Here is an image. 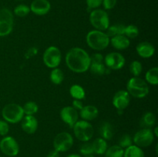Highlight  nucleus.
<instances>
[{
	"label": "nucleus",
	"instance_id": "4be33fe9",
	"mask_svg": "<svg viewBox=\"0 0 158 157\" xmlns=\"http://www.w3.org/2000/svg\"><path fill=\"white\" fill-rule=\"evenodd\" d=\"M123 157H144V152L142 148L136 145H131L124 149Z\"/></svg>",
	"mask_w": 158,
	"mask_h": 157
},
{
	"label": "nucleus",
	"instance_id": "4c0bfd02",
	"mask_svg": "<svg viewBox=\"0 0 158 157\" xmlns=\"http://www.w3.org/2000/svg\"><path fill=\"white\" fill-rule=\"evenodd\" d=\"M117 0H103V8L106 10H110V9H114L115 7L116 4H117Z\"/></svg>",
	"mask_w": 158,
	"mask_h": 157
},
{
	"label": "nucleus",
	"instance_id": "473e14b6",
	"mask_svg": "<svg viewBox=\"0 0 158 157\" xmlns=\"http://www.w3.org/2000/svg\"><path fill=\"white\" fill-rule=\"evenodd\" d=\"M139 35V29L134 25H129L125 27L124 35L128 38H134Z\"/></svg>",
	"mask_w": 158,
	"mask_h": 157
},
{
	"label": "nucleus",
	"instance_id": "393cba45",
	"mask_svg": "<svg viewBox=\"0 0 158 157\" xmlns=\"http://www.w3.org/2000/svg\"><path fill=\"white\" fill-rule=\"evenodd\" d=\"M125 27L126 26L123 24H115L113 26H109L106 30V34L111 38L115 35H124Z\"/></svg>",
	"mask_w": 158,
	"mask_h": 157
},
{
	"label": "nucleus",
	"instance_id": "a878e982",
	"mask_svg": "<svg viewBox=\"0 0 158 157\" xmlns=\"http://www.w3.org/2000/svg\"><path fill=\"white\" fill-rule=\"evenodd\" d=\"M145 81L147 83L157 86L158 84V68L153 67L150 69L145 75Z\"/></svg>",
	"mask_w": 158,
	"mask_h": 157
},
{
	"label": "nucleus",
	"instance_id": "423d86ee",
	"mask_svg": "<svg viewBox=\"0 0 158 157\" xmlns=\"http://www.w3.org/2000/svg\"><path fill=\"white\" fill-rule=\"evenodd\" d=\"M73 129L76 138L84 143L89 141L94 133V129L92 124L85 120L77 121L73 127Z\"/></svg>",
	"mask_w": 158,
	"mask_h": 157
},
{
	"label": "nucleus",
	"instance_id": "f8f14e48",
	"mask_svg": "<svg viewBox=\"0 0 158 157\" xmlns=\"http://www.w3.org/2000/svg\"><path fill=\"white\" fill-rule=\"evenodd\" d=\"M104 65L106 67L112 70H119L124 66L126 60L124 56L120 52H112L104 57Z\"/></svg>",
	"mask_w": 158,
	"mask_h": 157
},
{
	"label": "nucleus",
	"instance_id": "37998d69",
	"mask_svg": "<svg viewBox=\"0 0 158 157\" xmlns=\"http://www.w3.org/2000/svg\"><path fill=\"white\" fill-rule=\"evenodd\" d=\"M157 129H158V127L154 128V131H153V132H154V135L155 137H157L158 136V132H157Z\"/></svg>",
	"mask_w": 158,
	"mask_h": 157
},
{
	"label": "nucleus",
	"instance_id": "c756f323",
	"mask_svg": "<svg viewBox=\"0 0 158 157\" xmlns=\"http://www.w3.org/2000/svg\"><path fill=\"white\" fill-rule=\"evenodd\" d=\"M25 115H33L39 110V106L35 102L29 101L25 103L23 107Z\"/></svg>",
	"mask_w": 158,
	"mask_h": 157
},
{
	"label": "nucleus",
	"instance_id": "5701e85b",
	"mask_svg": "<svg viewBox=\"0 0 158 157\" xmlns=\"http://www.w3.org/2000/svg\"><path fill=\"white\" fill-rule=\"evenodd\" d=\"M156 123V115L151 112H146L140 120V126L142 128L151 129Z\"/></svg>",
	"mask_w": 158,
	"mask_h": 157
},
{
	"label": "nucleus",
	"instance_id": "72a5a7b5",
	"mask_svg": "<svg viewBox=\"0 0 158 157\" xmlns=\"http://www.w3.org/2000/svg\"><path fill=\"white\" fill-rule=\"evenodd\" d=\"M80 152L83 155H92L94 153V149H93L92 143H89L88 142H85L83 144L81 145L80 148Z\"/></svg>",
	"mask_w": 158,
	"mask_h": 157
},
{
	"label": "nucleus",
	"instance_id": "a211bd4d",
	"mask_svg": "<svg viewBox=\"0 0 158 157\" xmlns=\"http://www.w3.org/2000/svg\"><path fill=\"white\" fill-rule=\"evenodd\" d=\"M110 43H111L113 47L117 50H124L129 47L131 45V41L130 38L125 36L124 35H118L111 37Z\"/></svg>",
	"mask_w": 158,
	"mask_h": 157
},
{
	"label": "nucleus",
	"instance_id": "a19ab883",
	"mask_svg": "<svg viewBox=\"0 0 158 157\" xmlns=\"http://www.w3.org/2000/svg\"><path fill=\"white\" fill-rule=\"evenodd\" d=\"M46 157H60V152L54 149V150L50 151L46 155Z\"/></svg>",
	"mask_w": 158,
	"mask_h": 157
},
{
	"label": "nucleus",
	"instance_id": "aec40b11",
	"mask_svg": "<svg viewBox=\"0 0 158 157\" xmlns=\"http://www.w3.org/2000/svg\"><path fill=\"white\" fill-rule=\"evenodd\" d=\"M93 149H94V153L97 155H103L105 153L108 148L106 140L103 139V138H97L92 143Z\"/></svg>",
	"mask_w": 158,
	"mask_h": 157
},
{
	"label": "nucleus",
	"instance_id": "e433bc0d",
	"mask_svg": "<svg viewBox=\"0 0 158 157\" xmlns=\"http://www.w3.org/2000/svg\"><path fill=\"white\" fill-rule=\"evenodd\" d=\"M103 0H86V5L89 9H95L102 5Z\"/></svg>",
	"mask_w": 158,
	"mask_h": 157
},
{
	"label": "nucleus",
	"instance_id": "412c9836",
	"mask_svg": "<svg viewBox=\"0 0 158 157\" xmlns=\"http://www.w3.org/2000/svg\"><path fill=\"white\" fill-rule=\"evenodd\" d=\"M100 135L105 140H110L114 135V127L108 122H104L100 126Z\"/></svg>",
	"mask_w": 158,
	"mask_h": 157
},
{
	"label": "nucleus",
	"instance_id": "f257e3e1",
	"mask_svg": "<svg viewBox=\"0 0 158 157\" xmlns=\"http://www.w3.org/2000/svg\"><path fill=\"white\" fill-rule=\"evenodd\" d=\"M66 64L73 72L83 73L89 70L90 56L88 52L82 48H72L66 55Z\"/></svg>",
	"mask_w": 158,
	"mask_h": 157
},
{
	"label": "nucleus",
	"instance_id": "7c9ffc66",
	"mask_svg": "<svg viewBox=\"0 0 158 157\" xmlns=\"http://www.w3.org/2000/svg\"><path fill=\"white\" fill-rule=\"evenodd\" d=\"M142 71H143V66H142L140 62L137 61V60L131 62V65H130V72L134 76L138 77L141 74Z\"/></svg>",
	"mask_w": 158,
	"mask_h": 157
},
{
	"label": "nucleus",
	"instance_id": "7ed1b4c3",
	"mask_svg": "<svg viewBox=\"0 0 158 157\" xmlns=\"http://www.w3.org/2000/svg\"><path fill=\"white\" fill-rule=\"evenodd\" d=\"M127 89L130 95L134 98L143 99L149 93V86L145 80L139 77H132L127 83Z\"/></svg>",
	"mask_w": 158,
	"mask_h": 157
},
{
	"label": "nucleus",
	"instance_id": "f704fd0d",
	"mask_svg": "<svg viewBox=\"0 0 158 157\" xmlns=\"http://www.w3.org/2000/svg\"><path fill=\"white\" fill-rule=\"evenodd\" d=\"M131 145H133V139L131 135H127V134L123 135L119 140L118 146H120L123 149H126V148L131 146Z\"/></svg>",
	"mask_w": 158,
	"mask_h": 157
},
{
	"label": "nucleus",
	"instance_id": "79ce46f5",
	"mask_svg": "<svg viewBox=\"0 0 158 157\" xmlns=\"http://www.w3.org/2000/svg\"><path fill=\"white\" fill-rule=\"evenodd\" d=\"M66 157H82V156L80 155H78V154L73 153V154H70V155H67Z\"/></svg>",
	"mask_w": 158,
	"mask_h": 157
},
{
	"label": "nucleus",
	"instance_id": "6ab92c4d",
	"mask_svg": "<svg viewBox=\"0 0 158 157\" xmlns=\"http://www.w3.org/2000/svg\"><path fill=\"white\" fill-rule=\"evenodd\" d=\"M99 111L96 106H92V105H88V106H84L82 109L80 110V115L83 120L85 121H91L94 120L98 116Z\"/></svg>",
	"mask_w": 158,
	"mask_h": 157
},
{
	"label": "nucleus",
	"instance_id": "a18cd8bd",
	"mask_svg": "<svg viewBox=\"0 0 158 157\" xmlns=\"http://www.w3.org/2000/svg\"><path fill=\"white\" fill-rule=\"evenodd\" d=\"M0 157H1V156H0Z\"/></svg>",
	"mask_w": 158,
	"mask_h": 157
},
{
	"label": "nucleus",
	"instance_id": "0eeeda50",
	"mask_svg": "<svg viewBox=\"0 0 158 157\" xmlns=\"http://www.w3.org/2000/svg\"><path fill=\"white\" fill-rule=\"evenodd\" d=\"M14 15L10 9L2 8L0 9V37L9 35L12 32Z\"/></svg>",
	"mask_w": 158,
	"mask_h": 157
},
{
	"label": "nucleus",
	"instance_id": "c03bdc74",
	"mask_svg": "<svg viewBox=\"0 0 158 157\" xmlns=\"http://www.w3.org/2000/svg\"><path fill=\"white\" fill-rule=\"evenodd\" d=\"M84 157H95L94 155V154H92V155H84Z\"/></svg>",
	"mask_w": 158,
	"mask_h": 157
},
{
	"label": "nucleus",
	"instance_id": "4468645a",
	"mask_svg": "<svg viewBox=\"0 0 158 157\" xmlns=\"http://www.w3.org/2000/svg\"><path fill=\"white\" fill-rule=\"evenodd\" d=\"M131 97L126 90H120L115 93L113 98L112 103L117 110H123L130 104Z\"/></svg>",
	"mask_w": 158,
	"mask_h": 157
},
{
	"label": "nucleus",
	"instance_id": "6e6552de",
	"mask_svg": "<svg viewBox=\"0 0 158 157\" xmlns=\"http://www.w3.org/2000/svg\"><path fill=\"white\" fill-rule=\"evenodd\" d=\"M43 62L50 69H55L60 66L62 59L61 51L58 47L51 46L45 50L43 55Z\"/></svg>",
	"mask_w": 158,
	"mask_h": 157
},
{
	"label": "nucleus",
	"instance_id": "2f4dec72",
	"mask_svg": "<svg viewBox=\"0 0 158 157\" xmlns=\"http://www.w3.org/2000/svg\"><path fill=\"white\" fill-rule=\"evenodd\" d=\"M29 12H30V9H29V6L25 4L19 5L16 7H15L13 10V13L16 16L21 17V18L26 17V15H29Z\"/></svg>",
	"mask_w": 158,
	"mask_h": 157
},
{
	"label": "nucleus",
	"instance_id": "bb28decb",
	"mask_svg": "<svg viewBox=\"0 0 158 157\" xmlns=\"http://www.w3.org/2000/svg\"><path fill=\"white\" fill-rule=\"evenodd\" d=\"M89 69L93 74L97 75H103L107 72V68L103 62H90Z\"/></svg>",
	"mask_w": 158,
	"mask_h": 157
},
{
	"label": "nucleus",
	"instance_id": "20e7f679",
	"mask_svg": "<svg viewBox=\"0 0 158 157\" xmlns=\"http://www.w3.org/2000/svg\"><path fill=\"white\" fill-rule=\"evenodd\" d=\"M23 106L16 103H9L6 105L2 110V116L5 121L11 124H15L24 117Z\"/></svg>",
	"mask_w": 158,
	"mask_h": 157
},
{
	"label": "nucleus",
	"instance_id": "c9c22d12",
	"mask_svg": "<svg viewBox=\"0 0 158 157\" xmlns=\"http://www.w3.org/2000/svg\"><path fill=\"white\" fill-rule=\"evenodd\" d=\"M9 132V123L4 119L0 120V135L6 136Z\"/></svg>",
	"mask_w": 158,
	"mask_h": 157
},
{
	"label": "nucleus",
	"instance_id": "b1692460",
	"mask_svg": "<svg viewBox=\"0 0 158 157\" xmlns=\"http://www.w3.org/2000/svg\"><path fill=\"white\" fill-rule=\"evenodd\" d=\"M69 94L74 99L82 100L85 98L86 92L81 86L77 84L73 85L69 89Z\"/></svg>",
	"mask_w": 158,
	"mask_h": 157
},
{
	"label": "nucleus",
	"instance_id": "cd10ccee",
	"mask_svg": "<svg viewBox=\"0 0 158 157\" xmlns=\"http://www.w3.org/2000/svg\"><path fill=\"white\" fill-rule=\"evenodd\" d=\"M124 149L118 145H114L107 148L105 152V157H123Z\"/></svg>",
	"mask_w": 158,
	"mask_h": 157
},
{
	"label": "nucleus",
	"instance_id": "f03ea898",
	"mask_svg": "<svg viewBox=\"0 0 158 157\" xmlns=\"http://www.w3.org/2000/svg\"><path fill=\"white\" fill-rule=\"evenodd\" d=\"M86 41L88 46L92 49L101 51L106 49L110 42V38L103 31H89L86 36Z\"/></svg>",
	"mask_w": 158,
	"mask_h": 157
},
{
	"label": "nucleus",
	"instance_id": "9b49d317",
	"mask_svg": "<svg viewBox=\"0 0 158 157\" xmlns=\"http://www.w3.org/2000/svg\"><path fill=\"white\" fill-rule=\"evenodd\" d=\"M154 138L155 136H154L153 130H151V129L143 128L136 132L133 139V142L134 143V145L138 147L145 148L152 145Z\"/></svg>",
	"mask_w": 158,
	"mask_h": 157
},
{
	"label": "nucleus",
	"instance_id": "c85d7f7f",
	"mask_svg": "<svg viewBox=\"0 0 158 157\" xmlns=\"http://www.w3.org/2000/svg\"><path fill=\"white\" fill-rule=\"evenodd\" d=\"M49 78H50L51 82L53 84L60 85L63 83V79H64V73L58 67L55 68V69H52V70L51 71Z\"/></svg>",
	"mask_w": 158,
	"mask_h": 157
},
{
	"label": "nucleus",
	"instance_id": "39448f33",
	"mask_svg": "<svg viewBox=\"0 0 158 157\" xmlns=\"http://www.w3.org/2000/svg\"><path fill=\"white\" fill-rule=\"evenodd\" d=\"M89 22L97 30L106 31L110 26L109 15L103 9H94L89 14Z\"/></svg>",
	"mask_w": 158,
	"mask_h": 157
},
{
	"label": "nucleus",
	"instance_id": "58836bf2",
	"mask_svg": "<svg viewBox=\"0 0 158 157\" xmlns=\"http://www.w3.org/2000/svg\"><path fill=\"white\" fill-rule=\"evenodd\" d=\"M104 57L101 53H94L90 56V62H103Z\"/></svg>",
	"mask_w": 158,
	"mask_h": 157
},
{
	"label": "nucleus",
	"instance_id": "f3484780",
	"mask_svg": "<svg viewBox=\"0 0 158 157\" xmlns=\"http://www.w3.org/2000/svg\"><path fill=\"white\" fill-rule=\"evenodd\" d=\"M136 51L139 56L143 58H148L152 57L155 53V48L149 42H142L136 47Z\"/></svg>",
	"mask_w": 158,
	"mask_h": 157
},
{
	"label": "nucleus",
	"instance_id": "dca6fc26",
	"mask_svg": "<svg viewBox=\"0 0 158 157\" xmlns=\"http://www.w3.org/2000/svg\"><path fill=\"white\" fill-rule=\"evenodd\" d=\"M21 127L27 134H33L38 129V121L33 115H24L21 120Z\"/></svg>",
	"mask_w": 158,
	"mask_h": 157
},
{
	"label": "nucleus",
	"instance_id": "1a4fd4ad",
	"mask_svg": "<svg viewBox=\"0 0 158 157\" xmlns=\"http://www.w3.org/2000/svg\"><path fill=\"white\" fill-rule=\"evenodd\" d=\"M73 145V138L67 132H62L57 134L53 139V147L59 152H64L69 150Z\"/></svg>",
	"mask_w": 158,
	"mask_h": 157
},
{
	"label": "nucleus",
	"instance_id": "ddd939ff",
	"mask_svg": "<svg viewBox=\"0 0 158 157\" xmlns=\"http://www.w3.org/2000/svg\"><path fill=\"white\" fill-rule=\"evenodd\" d=\"M60 118L68 126L73 128L78 121V111L76 110L73 106H65L60 110Z\"/></svg>",
	"mask_w": 158,
	"mask_h": 157
},
{
	"label": "nucleus",
	"instance_id": "9d476101",
	"mask_svg": "<svg viewBox=\"0 0 158 157\" xmlns=\"http://www.w3.org/2000/svg\"><path fill=\"white\" fill-rule=\"evenodd\" d=\"M0 150L9 157H15L19 152V146L15 138L6 135L0 141Z\"/></svg>",
	"mask_w": 158,
	"mask_h": 157
},
{
	"label": "nucleus",
	"instance_id": "ea45409f",
	"mask_svg": "<svg viewBox=\"0 0 158 157\" xmlns=\"http://www.w3.org/2000/svg\"><path fill=\"white\" fill-rule=\"evenodd\" d=\"M83 103H82L81 100H77V99H73V107L77 111H80V109H82V108L83 107Z\"/></svg>",
	"mask_w": 158,
	"mask_h": 157
},
{
	"label": "nucleus",
	"instance_id": "2eb2a0df",
	"mask_svg": "<svg viewBox=\"0 0 158 157\" xmlns=\"http://www.w3.org/2000/svg\"><path fill=\"white\" fill-rule=\"evenodd\" d=\"M29 9L35 15H45L50 11L51 4L48 0H33Z\"/></svg>",
	"mask_w": 158,
	"mask_h": 157
}]
</instances>
